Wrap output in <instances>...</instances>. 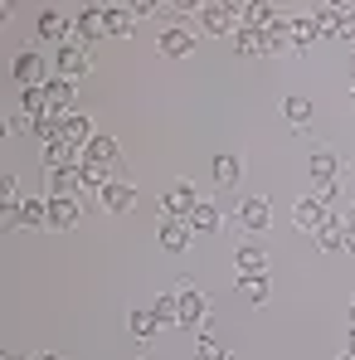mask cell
<instances>
[{"mask_svg":"<svg viewBox=\"0 0 355 360\" xmlns=\"http://www.w3.org/2000/svg\"><path fill=\"white\" fill-rule=\"evenodd\" d=\"M44 166H49V171L83 166V151H78V146H68V141H49V146H44Z\"/></svg>","mask_w":355,"mask_h":360,"instance_id":"cb8c5ba5","label":"cell"},{"mask_svg":"<svg viewBox=\"0 0 355 360\" xmlns=\"http://www.w3.org/2000/svg\"><path fill=\"white\" fill-rule=\"evenodd\" d=\"M0 200H5V210H15V205H20V185H15V176L0 180Z\"/></svg>","mask_w":355,"mask_h":360,"instance_id":"8d00e7d4","label":"cell"},{"mask_svg":"<svg viewBox=\"0 0 355 360\" xmlns=\"http://www.w3.org/2000/svg\"><path fill=\"white\" fill-rule=\"evenodd\" d=\"M195 205H200V190H195L190 180H171V185L161 190V214H166V219H190Z\"/></svg>","mask_w":355,"mask_h":360,"instance_id":"6da1fadb","label":"cell"},{"mask_svg":"<svg viewBox=\"0 0 355 360\" xmlns=\"http://www.w3.org/2000/svg\"><path fill=\"white\" fill-rule=\"evenodd\" d=\"M195 360H234V351L219 336H205V341H195Z\"/></svg>","mask_w":355,"mask_h":360,"instance_id":"836d02e7","label":"cell"},{"mask_svg":"<svg viewBox=\"0 0 355 360\" xmlns=\"http://www.w3.org/2000/svg\"><path fill=\"white\" fill-rule=\"evenodd\" d=\"M68 30H73V15H68V10H44V15H39V39H44V44H68Z\"/></svg>","mask_w":355,"mask_h":360,"instance_id":"30bf717a","label":"cell"},{"mask_svg":"<svg viewBox=\"0 0 355 360\" xmlns=\"http://www.w3.org/2000/svg\"><path fill=\"white\" fill-rule=\"evenodd\" d=\"M141 360H146V356H141Z\"/></svg>","mask_w":355,"mask_h":360,"instance_id":"ee69618b","label":"cell"},{"mask_svg":"<svg viewBox=\"0 0 355 360\" xmlns=\"http://www.w3.org/2000/svg\"><path fill=\"white\" fill-rule=\"evenodd\" d=\"M346 239H351V224H346L341 214H331V224L316 234V248H321V253H341V248H346Z\"/></svg>","mask_w":355,"mask_h":360,"instance_id":"ffe728a7","label":"cell"},{"mask_svg":"<svg viewBox=\"0 0 355 360\" xmlns=\"http://www.w3.org/2000/svg\"><path fill=\"white\" fill-rule=\"evenodd\" d=\"M311 20H316V30H321V34H336V5H321Z\"/></svg>","mask_w":355,"mask_h":360,"instance_id":"d590c367","label":"cell"},{"mask_svg":"<svg viewBox=\"0 0 355 360\" xmlns=\"http://www.w3.org/2000/svg\"><path fill=\"white\" fill-rule=\"evenodd\" d=\"M5 219L15 229H39V224H49V200H20L15 210H5Z\"/></svg>","mask_w":355,"mask_h":360,"instance_id":"9c48e42d","label":"cell"},{"mask_svg":"<svg viewBox=\"0 0 355 360\" xmlns=\"http://www.w3.org/2000/svg\"><path fill=\"white\" fill-rule=\"evenodd\" d=\"M238 224H243L248 234H263V229L273 224V210H268V195H243V200H238Z\"/></svg>","mask_w":355,"mask_h":360,"instance_id":"8992f818","label":"cell"},{"mask_svg":"<svg viewBox=\"0 0 355 360\" xmlns=\"http://www.w3.org/2000/svg\"><path fill=\"white\" fill-rule=\"evenodd\" d=\"M190 243H195L190 219H161V248H166V253H185Z\"/></svg>","mask_w":355,"mask_h":360,"instance_id":"8fae6325","label":"cell"},{"mask_svg":"<svg viewBox=\"0 0 355 360\" xmlns=\"http://www.w3.org/2000/svg\"><path fill=\"white\" fill-rule=\"evenodd\" d=\"M20 108H25V112H30L34 122H44V117H59V112L49 108V93H44V88H25V93H20Z\"/></svg>","mask_w":355,"mask_h":360,"instance_id":"4316f807","label":"cell"},{"mask_svg":"<svg viewBox=\"0 0 355 360\" xmlns=\"http://www.w3.org/2000/svg\"><path fill=\"white\" fill-rule=\"evenodd\" d=\"M161 54H166V59H190V54H195V34H190L185 25H171V30L161 34Z\"/></svg>","mask_w":355,"mask_h":360,"instance_id":"4fadbf2b","label":"cell"},{"mask_svg":"<svg viewBox=\"0 0 355 360\" xmlns=\"http://www.w3.org/2000/svg\"><path fill=\"white\" fill-rule=\"evenodd\" d=\"M78 219H83V210H78V195L49 200V229H73Z\"/></svg>","mask_w":355,"mask_h":360,"instance_id":"9a60e30c","label":"cell"},{"mask_svg":"<svg viewBox=\"0 0 355 360\" xmlns=\"http://www.w3.org/2000/svg\"><path fill=\"white\" fill-rule=\"evenodd\" d=\"M190 229H195V234H214V229H224V210H219L214 200H200V205L190 210Z\"/></svg>","mask_w":355,"mask_h":360,"instance_id":"7c38bea8","label":"cell"},{"mask_svg":"<svg viewBox=\"0 0 355 360\" xmlns=\"http://www.w3.org/2000/svg\"><path fill=\"white\" fill-rule=\"evenodd\" d=\"M54 63H59V78H73V83L93 73V54H88V49H78V44H63L59 54H54Z\"/></svg>","mask_w":355,"mask_h":360,"instance_id":"ba28073f","label":"cell"},{"mask_svg":"<svg viewBox=\"0 0 355 360\" xmlns=\"http://www.w3.org/2000/svg\"><path fill=\"white\" fill-rule=\"evenodd\" d=\"M292 224H297V229H306V234H321V229L331 224V210L321 205V195H297Z\"/></svg>","mask_w":355,"mask_h":360,"instance_id":"3957f363","label":"cell"},{"mask_svg":"<svg viewBox=\"0 0 355 360\" xmlns=\"http://www.w3.org/2000/svg\"><path fill=\"white\" fill-rule=\"evenodd\" d=\"M34 360H59V356H54V351H39V356H34Z\"/></svg>","mask_w":355,"mask_h":360,"instance_id":"f35d334b","label":"cell"},{"mask_svg":"<svg viewBox=\"0 0 355 360\" xmlns=\"http://www.w3.org/2000/svg\"><path fill=\"white\" fill-rule=\"evenodd\" d=\"M238 20H243V30H268V25H278V15H273V5H268V0L238 5Z\"/></svg>","mask_w":355,"mask_h":360,"instance_id":"d4e9b609","label":"cell"},{"mask_svg":"<svg viewBox=\"0 0 355 360\" xmlns=\"http://www.w3.org/2000/svg\"><path fill=\"white\" fill-rule=\"evenodd\" d=\"M288 30H292L297 54H302V49H311V44L321 39V30H316V20H311V15H297V20H288Z\"/></svg>","mask_w":355,"mask_h":360,"instance_id":"f546056e","label":"cell"},{"mask_svg":"<svg viewBox=\"0 0 355 360\" xmlns=\"http://www.w3.org/2000/svg\"><path fill=\"white\" fill-rule=\"evenodd\" d=\"M238 297L253 302V307H263V302L273 297V288H268V273H238Z\"/></svg>","mask_w":355,"mask_h":360,"instance_id":"ac0fdd59","label":"cell"},{"mask_svg":"<svg viewBox=\"0 0 355 360\" xmlns=\"http://www.w3.org/2000/svg\"><path fill=\"white\" fill-rule=\"evenodd\" d=\"M78 166H63V171H49V200H63V195H78Z\"/></svg>","mask_w":355,"mask_h":360,"instance_id":"f1b7e54d","label":"cell"},{"mask_svg":"<svg viewBox=\"0 0 355 360\" xmlns=\"http://www.w3.org/2000/svg\"><path fill=\"white\" fill-rule=\"evenodd\" d=\"M351 326H355V297H351Z\"/></svg>","mask_w":355,"mask_h":360,"instance_id":"ab89813d","label":"cell"},{"mask_svg":"<svg viewBox=\"0 0 355 360\" xmlns=\"http://www.w3.org/2000/svg\"><path fill=\"white\" fill-rule=\"evenodd\" d=\"M98 200H103V210H112V214H127V210L136 205V185H127V180H112V185H108Z\"/></svg>","mask_w":355,"mask_h":360,"instance_id":"2e32d148","label":"cell"},{"mask_svg":"<svg viewBox=\"0 0 355 360\" xmlns=\"http://www.w3.org/2000/svg\"><path fill=\"white\" fill-rule=\"evenodd\" d=\"M205 30H209V34H219V39H224V34H238V30H243V20H238V5L209 0V5H205Z\"/></svg>","mask_w":355,"mask_h":360,"instance_id":"5b68a950","label":"cell"},{"mask_svg":"<svg viewBox=\"0 0 355 360\" xmlns=\"http://www.w3.org/2000/svg\"><path fill=\"white\" fill-rule=\"evenodd\" d=\"M44 93H49V108H54L59 117H68V112H73V98H78V83H73V78H49Z\"/></svg>","mask_w":355,"mask_h":360,"instance_id":"5bb4252c","label":"cell"},{"mask_svg":"<svg viewBox=\"0 0 355 360\" xmlns=\"http://www.w3.org/2000/svg\"><path fill=\"white\" fill-rule=\"evenodd\" d=\"M151 311L161 316V326H180V302H176V292H161V297L151 302Z\"/></svg>","mask_w":355,"mask_h":360,"instance_id":"e575fe53","label":"cell"},{"mask_svg":"<svg viewBox=\"0 0 355 360\" xmlns=\"http://www.w3.org/2000/svg\"><path fill=\"white\" fill-rule=\"evenodd\" d=\"M234 263H238V273H268V253H263L258 243H238Z\"/></svg>","mask_w":355,"mask_h":360,"instance_id":"83f0119b","label":"cell"},{"mask_svg":"<svg viewBox=\"0 0 355 360\" xmlns=\"http://www.w3.org/2000/svg\"><path fill=\"white\" fill-rule=\"evenodd\" d=\"M117 156H122V146H117V136H108V131H98L88 146H83V161H103V166H117Z\"/></svg>","mask_w":355,"mask_h":360,"instance_id":"e0dca14e","label":"cell"},{"mask_svg":"<svg viewBox=\"0 0 355 360\" xmlns=\"http://www.w3.org/2000/svg\"><path fill=\"white\" fill-rule=\"evenodd\" d=\"M131 25H136L131 5H108V34H112V39H127V34H131Z\"/></svg>","mask_w":355,"mask_h":360,"instance_id":"1f68e13d","label":"cell"},{"mask_svg":"<svg viewBox=\"0 0 355 360\" xmlns=\"http://www.w3.org/2000/svg\"><path fill=\"white\" fill-rule=\"evenodd\" d=\"M112 180H117L112 166H103V161H83V166H78V185H83V190H98V195H103Z\"/></svg>","mask_w":355,"mask_h":360,"instance_id":"7402d4cb","label":"cell"},{"mask_svg":"<svg viewBox=\"0 0 355 360\" xmlns=\"http://www.w3.org/2000/svg\"><path fill=\"white\" fill-rule=\"evenodd\" d=\"M306 171H311L316 185H336V180H346L351 161H346V156H331V151H316V156L306 161Z\"/></svg>","mask_w":355,"mask_h":360,"instance_id":"52a82bcc","label":"cell"},{"mask_svg":"<svg viewBox=\"0 0 355 360\" xmlns=\"http://www.w3.org/2000/svg\"><path fill=\"white\" fill-rule=\"evenodd\" d=\"M341 360H355V351H346V356H341Z\"/></svg>","mask_w":355,"mask_h":360,"instance_id":"60d3db41","label":"cell"},{"mask_svg":"<svg viewBox=\"0 0 355 360\" xmlns=\"http://www.w3.org/2000/svg\"><path fill=\"white\" fill-rule=\"evenodd\" d=\"M234 39H238V54H243V59H263V54H268V39H263V30H238Z\"/></svg>","mask_w":355,"mask_h":360,"instance_id":"d6a6232c","label":"cell"},{"mask_svg":"<svg viewBox=\"0 0 355 360\" xmlns=\"http://www.w3.org/2000/svg\"><path fill=\"white\" fill-rule=\"evenodd\" d=\"M0 360H34V356H15V351H5V356H0Z\"/></svg>","mask_w":355,"mask_h":360,"instance_id":"74e56055","label":"cell"},{"mask_svg":"<svg viewBox=\"0 0 355 360\" xmlns=\"http://www.w3.org/2000/svg\"><path fill=\"white\" fill-rule=\"evenodd\" d=\"M263 39H268V54H297V44H292V30H288V20L268 25V30H263Z\"/></svg>","mask_w":355,"mask_h":360,"instance_id":"4dcf8cb0","label":"cell"},{"mask_svg":"<svg viewBox=\"0 0 355 360\" xmlns=\"http://www.w3.org/2000/svg\"><path fill=\"white\" fill-rule=\"evenodd\" d=\"M283 117L292 122L297 136H302V131H311V127H306V122H311V103H306L302 93H288V98H283Z\"/></svg>","mask_w":355,"mask_h":360,"instance_id":"603a6c76","label":"cell"},{"mask_svg":"<svg viewBox=\"0 0 355 360\" xmlns=\"http://www.w3.org/2000/svg\"><path fill=\"white\" fill-rule=\"evenodd\" d=\"M351 351H355V326H351Z\"/></svg>","mask_w":355,"mask_h":360,"instance_id":"b9f144b4","label":"cell"},{"mask_svg":"<svg viewBox=\"0 0 355 360\" xmlns=\"http://www.w3.org/2000/svg\"><path fill=\"white\" fill-rule=\"evenodd\" d=\"M10 73H15V83H20V93H25V88H44V83H49V78H44V73H49V63H44L39 49H20L15 63H10Z\"/></svg>","mask_w":355,"mask_h":360,"instance_id":"7a4b0ae2","label":"cell"},{"mask_svg":"<svg viewBox=\"0 0 355 360\" xmlns=\"http://www.w3.org/2000/svg\"><path fill=\"white\" fill-rule=\"evenodd\" d=\"M176 302H180V326H200V321L209 316V297H205V292H200L190 278H180Z\"/></svg>","mask_w":355,"mask_h":360,"instance_id":"277c9868","label":"cell"},{"mask_svg":"<svg viewBox=\"0 0 355 360\" xmlns=\"http://www.w3.org/2000/svg\"><path fill=\"white\" fill-rule=\"evenodd\" d=\"M93 136H98V131H93V117H83V112H68V117H63V141H68V146L83 151Z\"/></svg>","mask_w":355,"mask_h":360,"instance_id":"d6986e66","label":"cell"},{"mask_svg":"<svg viewBox=\"0 0 355 360\" xmlns=\"http://www.w3.org/2000/svg\"><path fill=\"white\" fill-rule=\"evenodd\" d=\"M209 176H214L219 190H234L238 180H243V161H238V156H214V171H209Z\"/></svg>","mask_w":355,"mask_h":360,"instance_id":"484cf974","label":"cell"},{"mask_svg":"<svg viewBox=\"0 0 355 360\" xmlns=\"http://www.w3.org/2000/svg\"><path fill=\"white\" fill-rule=\"evenodd\" d=\"M351 98H355V93H351Z\"/></svg>","mask_w":355,"mask_h":360,"instance_id":"7bdbcfd3","label":"cell"},{"mask_svg":"<svg viewBox=\"0 0 355 360\" xmlns=\"http://www.w3.org/2000/svg\"><path fill=\"white\" fill-rule=\"evenodd\" d=\"M127 331H131L136 341H151V336L161 331V316H156L151 307H131V316H127Z\"/></svg>","mask_w":355,"mask_h":360,"instance_id":"44dd1931","label":"cell"}]
</instances>
